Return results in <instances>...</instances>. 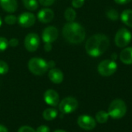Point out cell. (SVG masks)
<instances>
[{"mask_svg": "<svg viewBox=\"0 0 132 132\" xmlns=\"http://www.w3.org/2000/svg\"><path fill=\"white\" fill-rule=\"evenodd\" d=\"M24 7L29 11H35L39 7L37 0H22Z\"/></svg>", "mask_w": 132, "mask_h": 132, "instance_id": "obj_21", "label": "cell"}, {"mask_svg": "<svg viewBox=\"0 0 132 132\" xmlns=\"http://www.w3.org/2000/svg\"><path fill=\"white\" fill-rule=\"evenodd\" d=\"M53 49V46H52V43H45L44 44V50L46 52H50Z\"/></svg>", "mask_w": 132, "mask_h": 132, "instance_id": "obj_31", "label": "cell"}, {"mask_svg": "<svg viewBox=\"0 0 132 132\" xmlns=\"http://www.w3.org/2000/svg\"><path fill=\"white\" fill-rule=\"evenodd\" d=\"M9 46V40L3 37V36H0V52H3L5 51Z\"/></svg>", "mask_w": 132, "mask_h": 132, "instance_id": "obj_24", "label": "cell"}, {"mask_svg": "<svg viewBox=\"0 0 132 132\" xmlns=\"http://www.w3.org/2000/svg\"><path fill=\"white\" fill-rule=\"evenodd\" d=\"M121 19L122 22L127 26L132 28V10L125 9L121 14Z\"/></svg>", "mask_w": 132, "mask_h": 132, "instance_id": "obj_17", "label": "cell"}, {"mask_svg": "<svg viewBox=\"0 0 132 132\" xmlns=\"http://www.w3.org/2000/svg\"><path fill=\"white\" fill-rule=\"evenodd\" d=\"M78 107V101L71 97L64 98L59 104V110L63 114H67L73 112Z\"/></svg>", "mask_w": 132, "mask_h": 132, "instance_id": "obj_7", "label": "cell"}, {"mask_svg": "<svg viewBox=\"0 0 132 132\" xmlns=\"http://www.w3.org/2000/svg\"><path fill=\"white\" fill-rule=\"evenodd\" d=\"M131 32L126 28H121L116 32L114 42L118 47L125 48L131 43Z\"/></svg>", "mask_w": 132, "mask_h": 132, "instance_id": "obj_6", "label": "cell"}, {"mask_svg": "<svg viewBox=\"0 0 132 132\" xmlns=\"http://www.w3.org/2000/svg\"><path fill=\"white\" fill-rule=\"evenodd\" d=\"M43 98H44L45 102L48 105L52 106V107H56V105H58L60 102V97H59L58 93L52 89L47 90L44 93Z\"/></svg>", "mask_w": 132, "mask_h": 132, "instance_id": "obj_12", "label": "cell"}, {"mask_svg": "<svg viewBox=\"0 0 132 132\" xmlns=\"http://www.w3.org/2000/svg\"><path fill=\"white\" fill-rule=\"evenodd\" d=\"M106 15L109 19H111L112 21H117L119 19V13L114 9H111L108 11H107Z\"/></svg>", "mask_w": 132, "mask_h": 132, "instance_id": "obj_22", "label": "cell"}, {"mask_svg": "<svg viewBox=\"0 0 132 132\" xmlns=\"http://www.w3.org/2000/svg\"><path fill=\"white\" fill-rule=\"evenodd\" d=\"M116 56H117V54H116V53H114V54L112 55V59H111V60H114V59H116V57H117Z\"/></svg>", "mask_w": 132, "mask_h": 132, "instance_id": "obj_35", "label": "cell"}, {"mask_svg": "<svg viewBox=\"0 0 132 132\" xmlns=\"http://www.w3.org/2000/svg\"><path fill=\"white\" fill-rule=\"evenodd\" d=\"M19 45V39L16 38H12L9 40V46L11 47H15Z\"/></svg>", "mask_w": 132, "mask_h": 132, "instance_id": "obj_29", "label": "cell"}, {"mask_svg": "<svg viewBox=\"0 0 132 132\" xmlns=\"http://www.w3.org/2000/svg\"><path fill=\"white\" fill-rule=\"evenodd\" d=\"M76 17H77L76 11H75L73 8L69 7V8H67V9L65 10V12H64V18H65V19H66L68 22H74Z\"/></svg>", "mask_w": 132, "mask_h": 132, "instance_id": "obj_19", "label": "cell"}, {"mask_svg": "<svg viewBox=\"0 0 132 132\" xmlns=\"http://www.w3.org/2000/svg\"><path fill=\"white\" fill-rule=\"evenodd\" d=\"M121 61L126 65L132 64V47H126L120 53Z\"/></svg>", "mask_w": 132, "mask_h": 132, "instance_id": "obj_16", "label": "cell"}, {"mask_svg": "<svg viewBox=\"0 0 132 132\" xmlns=\"http://www.w3.org/2000/svg\"><path fill=\"white\" fill-rule=\"evenodd\" d=\"M108 37L102 33L91 36L85 43L87 53L92 57H98L104 54L109 47Z\"/></svg>", "mask_w": 132, "mask_h": 132, "instance_id": "obj_1", "label": "cell"}, {"mask_svg": "<svg viewBox=\"0 0 132 132\" xmlns=\"http://www.w3.org/2000/svg\"><path fill=\"white\" fill-rule=\"evenodd\" d=\"M28 68L32 73L36 76L43 75L49 69L47 61L39 57H33L30 59L28 63Z\"/></svg>", "mask_w": 132, "mask_h": 132, "instance_id": "obj_3", "label": "cell"}, {"mask_svg": "<svg viewBox=\"0 0 132 132\" xmlns=\"http://www.w3.org/2000/svg\"><path fill=\"white\" fill-rule=\"evenodd\" d=\"M2 24V18L0 17V27H1Z\"/></svg>", "mask_w": 132, "mask_h": 132, "instance_id": "obj_37", "label": "cell"}, {"mask_svg": "<svg viewBox=\"0 0 132 132\" xmlns=\"http://www.w3.org/2000/svg\"><path fill=\"white\" fill-rule=\"evenodd\" d=\"M54 132H66L65 131H63V130H56V131H55Z\"/></svg>", "mask_w": 132, "mask_h": 132, "instance_id": "obj_36", "label": "cell"}, {"mask_svg": "<svg viewBox=\"0 0 132 132\" xmlns=\"http://www.w3.org/2000/svg\"><path fill=\"white\" fill-rule=\"evenodd\" d=\"M85 0H72V6L75 9L81 8L84 5Z\"/></svg>", "mask_w": 132, "mask_h": 132, "instance_id": "obj_26", "label": "cell"}, {"mask_svg": "<svg viewBox=\"0 0 132 132\" xmlns=\"http://www.w3.org/2000/svg\"><path fill=\"white\" fill-rule=\"evenodd\" d=\"M49 79L56 84H59L63 82V72L57 68H53L50 69L48 73Z\"/></svg>", "mask_w": 132, "mask_h": 132, "instance_id": "obj_14", "label": "cell"}, {"mask_svg": "<svg viewBox=\"0 0 132 132\" xmlns=\"http://www.w3.org/2000/svg\"><path fill=\"white\" fill-rule=\"evenodd\" d=\"M40 43L39 37L36 33L30 32L26 35L24 39V46L29 52H35L39 48Z\"/></svg>", "mask_w": 132, "mask_h": 132, "instance_id": "obj_8", "label": "cell"}, {"mask_svg": "<svg viewBox=\"0 0 132 132\" xmlns=\"http://www.w3.org/2000/svg\"><path fill=\"white\" fill-rule=\"evenodd\" d=\"M0 6L4 11L12 13L17 10L18 4L16 0H0Z\"/></svg>", "mask_w": 132, "mask_h": 132, "instance_id": "obj_15", "label": "cell"}, {"mask_svg": "<svg viewBox=\"0 0 132 132\" xmlns=\"http://www.w3.org/2000/svg\"><path fill=\"white\" fill-rule=\"evenodd\" d=\"M62 33L64 39L72 44L81 43L86 36L84 28L80 23L75 22L66 23L63 27Z\"/></svg>", "mask_w": 132, "mask_h": 132, "instance_id": "obj_2", "label": "cell"}, {"mask_svg": "<svg viewBox=\"0 0 132 132\" xmlns=\"http://www.w3.org/2000/svg\"><path fill=\"white\" fill-rule=\"evenodd\" d=\"M36 132H50V129L49 128L48 126L46 125H40L39 127H38V128L36 130Z\"/></svg>", "mask_w": 132, "mask_h": 132, "instance_id": "obj_30", "label": "cell"}, {"mask_svg": "<svg viewBox=\"0 0 132 132\" xmlns=\"http://www.w3.org/2000/svg\"><path fill=\"white\" fill-rule=\"evenodd\" d=\"M0 132H8V129L5 126L0 125Z\"/></svg>", "mask_w": 132, "mask_h": 132, "instance_id": "obj_34", "label": "cell"}, {"mask_svg": "<svg viewBox=\"0 0 132 132\" xmlns=\"http://www.w3.org/2000/svg\"><path fill=\"white\" fill-rule=\"evenodd\" d=\"M8 71H9L8 64L3 60H0V75H4L7 73Z\"/></svg>", "mask_w": 132, "mask_h": 132, "instance_id": "obj_25", "label": "cell"}, {"mask_svg": "<svg viewBox=\"0 0 132 132\" xmlns=\"http://www.w3.org/2000/svg\"><path fill=\"white\" fill-rule=\"evenodd\" d=\"M118 69L116 62L113 60H104L101 61L98 67L97 71L103 77H110L113 75Z\"/></svg>", "mask_w": 132, "mask_h": 132, "instance_id": "obj_5", "label": "cell"}, {"mask_svg": "<svg viewBox=\"0 0 132 132\" xmlns=\"http://www.w3.org/2000/svg\"><path fill=\"white\" fill-rule=\"evenodd\" d=\"M56 0H39L40 5H42L43 6H50L52 5Z\"/></svg>", "mask_w": 132, "mask_h": 132, "instance_id": "obj_28", "label": "cell"}, {"mask_svg": "<svg viewBox=\"0 0 132 132\" xmlns=\"http://www.w3.org/2000/svg\"><path fill=\"white\" fill-rule=\"evenodd\" d=\"M4 21L6 24L9 25V26H12V25H14L18 21V18L14 15H7L6 16H5V19H4Z\"/></svg>", "mask_w": 132, "mask_h": 132, "instance_id": "obj_23", "label": "cell"}, {"mask_svg": "<svg viewBox=\"0 0 132 132\" xmlns=\"http://www.w3.org/2000/svg\"><path fill=\"white\" fill-rule=\"evenodd\" d=\"M48 63V67L49 69H53V68H55V66H56V63L53 61V60H50L47 62Z\"/></svg>", "mask_w": 132, "mask_h": 132, "instance_id": "obj_33", "label": "cell"}, {"mask_svg": "<svg viewBox=\"0 0 132 132\" xmlns=\"http://www.w3.org/2000/svg\"><path fill=\"white\" fill-rule=\"evenodd\" d=\"M59 36L58 29L53 26H50L46 27L42 32V39L44 43H52L56 40Z\"/></svg>", "mask_w": 132, "mask_h": 132, "instance_id": "obj_10", "label": "cell"}, {"mask_svg": "<svg viewBox=\"0 0 132 132\" xmlns=\"http://www.w3.org/2000/svg\"><path fill=\"white\" fill-rule=\"evenodd\" d=\"M127 112V105L123 100H114L108 108L109 116L114 119H120L123 118Z\"/></svg>", "mask_w": 132, "mask_h": 132, "instance_id": "obj_4", "label": "cell"}, {"mask_svg": "<svg viewBox=\"0 0 132 132\" xmlns=\"http://www.w3.org/2000/svg\"><path fill=\"white\" fill-rule=\"evenodd\" d=\"M36 15L29 12H25L19 15L18 17V23L20 26L24 28H29L36 22Z\"/></svg>", "mask_w": 132, "mask_h": 132, "instance_id": "obj_9", "label": "cell"}, {"mask_svg": "<svg viewBox=\"0 0 132 132\" xmlns=\"http://www.w3.org/2000/svg\"><path fill=\"white\" fill-rule=\"evenodd\" d=\"M18 132H36V130H34L32 128L29 127V126H22Z\"/></svg>", "mask_w": 132, "mask_h": 132, "instance_id": "obj_27", "label": "cell"}, {"mask_svg": "<svg viewBox=\"0 0 132 132\" xmlns=\"http://www.w3.org/2000/svg\"><path fill=\"white\" fill-rule=\"evenodd\" d=\"M57 116V111L55 108H46L43 112V117L46 121H53Z\"/></svg>", "mask_w": 132, "mask_h": 132, "instance_id": "obj_18", "label": "cell"}, {"mask_svg": "<svg viewBox=\"0 0 132 132\" xmlns=\"http://www.w3.org/2000/svg\"><path fill=\"white\" fill-rule=\"evenodd\" d=\"M108 118H109L108 112H106L104 111H101L96 114L95 120L97 122H98L100 124H104L108 121Z\"/></svg>", "mask_w": 132, "mask_h": 132, "instance_id": "obj_20", "label": "cell"}, {"mask_svg": "<svg viewBox=\"0 0 132 132\" xmlns=\"http://www.w3.org/2000/svg\"><path fill=\"white\" fill-rule=\"evenodd\" d=\"M117 4L119 5H125V4H128L129 3L131 0H114Z\"/></svg>", "mask_w": 132, "mask_h": 132, "instance_id": "obj_32", "label": "cell"}, {"mask_svg": "<svg viewBox=\"0 0 132 132\" xmlns=\"http://www.w3.org/2000/svg\"><path fill=\"white\" fill-rule=\"evenodd\" d=\"M54 18V12L50 8L42 9L37 14V19L43 23H49Z\"/></svg>", "mask_w": 132, "mask_h": 132, "instance_id": "obj_13", "label": "cell"}, {"mask_svg": "<svg viewBox=\"0 0 132 132\" xmlns=\"http://www.w3.org/2000/svg\"><path fill=\"white\" fill-rule=\"evenodd\" d=\"M78 125L84 130L90 131L96 127V120L89 115H81L77 119Z\"/></svg>", "mask_w": 132, "mask_h": 132, "instance_id": "obj_11", "label": "cell"}]
</instances>
